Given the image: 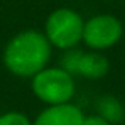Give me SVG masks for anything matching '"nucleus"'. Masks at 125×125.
Returning a JSON list of instances; mask_svg holds the SVG:
<instances>
[{"instance_id":"6e6552de","label":"nucleus","mask_w":125,"mask_h":125,"mask_svg":"<svg viewBox=\"0 0 125 125\" xmlns=\"http://www.w3.org/2000/svg\"><path fill=\"white\" fill-rule=\"evenodd\" d=\"M81 55H83V51L76 48H71L67 49L65 54L62 55L60 59V67L63 70H67L70 74H78V67H79V60H81Z\"/></svg>"},{"instance_id":"0eeeda50","label":"nucleus","mask_w":125,"mask_h":125,"mask_svg":"<svg viewBox=\"0 0 125 125\" xmlns=\"http://www.w3.org/2000/svg\"><path fill=\"white\" fill-rule=\"evenodd\" d=\"M97 114L106 119L111 125H117L125 119V108L114 95H103L97 100Z\"/></svg>"},{"instance_id":"20e7f679","label":"nucleus","mask_w":125,"mask_h":125,"mask_svg":"<svg viewBox=\"0 0 125 125\" xmlns=\"http://www.w3.org/2000/svg\"><path fill=\"white\" fill-rule=\"evenodd\" d=\"M124 25L120 19L113 14H97L84 22L83 41L94 51L109 49L120 41Z\"/></svg>"},{"instance_id":"7ed1b4c3","label":"nucleus","mask_w":125,"mask_h":125,"mask_svg":"<svg viewBox=\"0 0 125 125\" xmlns=\"http://www.w3.org/2000/svg\"><path fill=\"white\" fill-rule=\"evenodd\" d=\"M84 22L85 21L78 11L62 6L48 16L44 24V35L52 48L67 51L76 48L83 41Z\"/></svg>"},{"instance_id":"423d86ee","label":"nucleus","mask_w":125,"mask_h":125,"mask_svg":"<svg viewBox=\"0 0 125 125\" xmlns=\"http://www.w3.org/2000/svg\"><path fill=\"white\" fill-rule=\"evenodd\" d=\"M109 71V60L98 51L83 52L78 67V74L85 79H101Z\"/></svg>"},{"instance_id":"39448f33","label":"nucleus","mask_w":125,"mask_h":125,"mask_svg":"<svg viewBox=\"0 0 125 125\" xmlns=\"http://www.w3.org/2000/svg\"><path fill=\"white\" fill-rule=\"evenodd\" d=\"M84 114L76 104L62 103L44 108L32 125H83Z\"/></svg>"},{"instance_id":"f03ea898","label":"nucleus","mask_w":125,"mask_h":125,"mask_svg":"<svg viewBox=\"0 0 125 125\" xmlns=\"http://www.w3.org/2000/svg\"><path fill=\"white\" fill-rule=\"evenodd\" d=\"M33 95L40 101L51 104L70 103L74 97V78L62 67H44L30 78Z\"/></svg>"},{"instance_id":"9d476101","label":"nucleus","mask_w":125,"mask_h":125,"mask_svg":"<svg viewBox=\"0 0 125 125\" xmlns=\"http://www.w3.org/2000/svg\"><path fill=\"white\" fill-rule=\"evenodd\" d=\"M83 125H111L106 119L100 116V114H94V116H84V120H83Z\"/></svg>"},{"instance_id":"f257e3e1","label":"nucleus","mask_w":125,"mask_h":125,"mask_svg":"<svg viewBox=\"0 0 125 125\" xmlns=\"http://www.w3.org/2000/svg\"><path fill=\"white\" fill-rule=\"evenodd\" d=\"M52 46L44 32L22 30L16 33L3 49V63L6 70L18 78H29L48 67Z\"/></svg>"},{"instance_id":"1a4fd4ad","label":"nucleus","mask_w":125,"mask_h":125,"mask_svg":"<svg viewBox=\"0 0 125 125\" xmlns=\"http://www.w3.org/2000/svg\"><path fill=\"white\" fill-rule=\"evenodd\" d=\"M0 125H32V120L21 111H6L0 114Z\"/></svg>"}]
</instances>
